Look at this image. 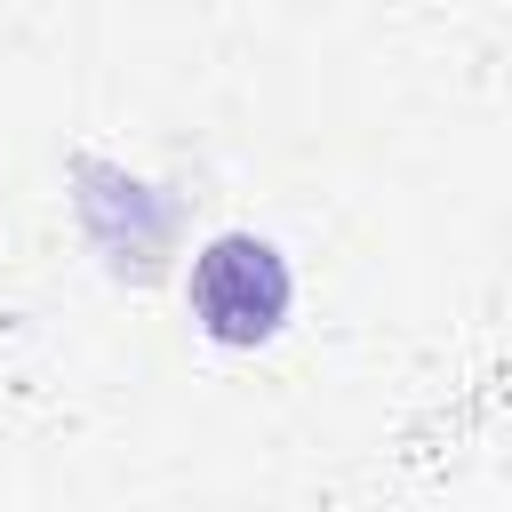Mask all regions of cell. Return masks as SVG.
I'll return each instance as SVG.
<instances>
[{
    "instance_id": "obj_1",
    "label": "cell",
    "mask_w": 512,
    "mask_h": 512,
    "mask_svg": "<svg viewBox=\"0 0 512 512\" xmlns=\"http://www.w3.org/2000/svg\"><path fill=\"white\" fill-rule=\"evenodd\" d=\"M288 312V264L280 248L248 240V232H224L208 240V256L192 264V320L216 336V344H264Z\"/></svg>"
}]
</instances>
